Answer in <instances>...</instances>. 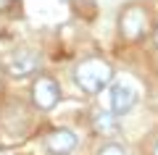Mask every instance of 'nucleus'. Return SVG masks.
<instances>
[{"mask_svg": "<svg viewBox=\"0 0 158 155\" xmlns=\"http://www.w3.org/2000/svg\"><path fill=\"white\" fill-rule=\"evenodd\" d=\"M16 8V0H0V13H8Z\"/></svg>", "mask_w": 158, "mask_h": 155, "instance_id": "9", "label": "nucleus"}, {"mask_svg": "<svg viewBox=\"0 0 158 155\" xmlns=\"http://www.w3.org/2000/svg\"><path fill=\"white\" fill-rule=\"evenodd\" d=\"M95 132L98 134H106V137H111V134L118 132V118L113 111H100L95 113Z\"/></svg>", "mask_w": 158, "mask_h": 155, "instance_id": "7", "label": "nucleus"}, {"mask_svg": "<svg viewBox=\"0 0 158 155\" xmlns=\"http://www.w3.org/2000/svg\"><path fill=\"white\" fill-rule=\"evenodd\" d=\"M148 27V11L140 6H127L118 16V29H121V37L127 39H140L145 34Z\"/></svg>", "mask_w": 158, "mask_h": 155, "instance_id": "2", "label": "nucleus"}, {"mask_svg": "<svg viewBox=\"0 0 158 155\" xmlns=\"http://www.w3.org/2000/svg\"><path fill=\"white\" fill-rule=\"evenodd\" d=\"M153 155H158V142H156V150H153Z\"/></svg>", "mask_w": 158, "mask_h": 155, "instance_id": "11", "label": "nucleus"}, {"mask_svg": "<svg viewBox=\"0 0 158 155\" xmlns=\"http://www.w3.org/2000/svg\"><path fill=\"white\" fill-rule=\"evenodd\" d=\"M37 68H40V58L34 55V53H29V50L16 53V55H11V58L6 61V71L11 74V76H16V79L32 76Z\"/></svg>", "mask_w": 158, "mask_h": 155, "instance_id": "4", "label": "nucleus"}, {"mask_svg": "<svg viewBox=\"0 0 158 155\" xmlns=\"http://www.w3.org/2000/svg\"><path fill=\"white\" fill-rule=\"evenodd\" d=\"M137 103V89L129 84H113L111 87V111L116 116H124L127 111H132V105Z\"/></svg>", "mask_w": 158, "mask_h": 155, "instance_id": "5", "label": "nucleus"}, {"mask_svg": "<svg viewBox=\"0 0 158 155\" xmlns=\"http://www.w3.org/2000/svg\"><path fill=\"white\" fill-rule=\"evenodd\" d=\"M98 155H127V153L118 147V145H103V147L98 150Z\"/></svg>", "mask_w": 158, "mask_h": 155, "instance_id": "8", "label": "nucleus"}, {"mask_svg": "<svg viewBox=\"0 0 158 155\" xmlns=\"http://www.w3.org/2000/svg\"><path fill=\"white\" fill-rule=\"evenodd\" d=\"M74 79H77V84L85 89L87 95H98L113 82V68H111V63L103 61V58H87V61H82L77 66Z\"/></svg>", "mask_w": 158, "mask_h": 155, "instance_id": "1", "label": "nucleus"}, {"mask_svg": "<svg viewBox=\"0 0 158 155\" xmlns=\"http://www.w3.org/2000/svg\"><path fill=\"white\" fill-rule=\"evenodd\" d=\"M153 45H156V47H158V27L153 29Z\"/></svg>", "mask_w": 158, "mask_h": 155, "instance_id": "10", "label": "nucleus"}, {"mask_svg": "<svg viewBox=\"0 0 158 155\" xmlns=\"http://www.w3.org/2000/svg\"><path fill=\"white\" fill-rule=\"evenodd\" d=\"M45 147L50 150L53 155H69L77 147V134L69 132V129H53L45 137Z\"/></svg>", "mask_w": 158, "mask_h": 155, "instance_id": "6", "label": "nucleus"}, {"mask_svg": "<svg viewBox=\"0 0 158 155\" xmlns=\"http://www.w3.org/2000/svg\"><path fill=\"white\" fill-rule=\"evenodd\" d=\"M58 100H61V89L53 79L48 76H40L37 82L32 84V103L40 108V111H50V108L58 105Z\"/></svg>", "mask_w": 158, "mask_h": 155, "instance_id": "3", "label": "nucleus"}]
</instances>
